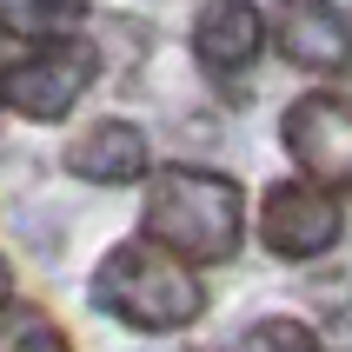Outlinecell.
Wrapping results in <instances>:
<instances>
[{
    "instance_id": "1",
    "label": "cell",
    "mask_w": 352,
    "mask_h": 352,
    "mask_svg": "<svg viewBox=\"0 0 352 352\" xmlns=\"http://www.w3.org/2000/svg\"><path fill=\"white\" fill-rule=\"evenodd\" d=\"M140 233L179 253L186 266H233L246 239V193L233 173H213V166H160L146 179Z\"/></svg>"
},
{
    "instance_id": "2",
    "label": "cell",
    "mask_w": 352,
    "mask_h": 352,
    "mask_svg": "<svg viewBox=\"0 0 352 352\" xmlns=\"http://www.w3.org/2000/svg\"><path fill=\"white\" fill-rule=\"evenodd\" d=\"M94 306L133 333H186L206 313V286H199V266H186L179 253L140 233L120 239L94 266Z\"/></svg>"
},
{
    "instance_id": "3",
    "label": "cell",
    "mask_w": 352,
    "mask_h": 352,
    "mask_svg": "<svg viewBox=\"0 0 352 352\" xmlns=\"http://www.w3.org/2000/svg\"><path fill=\"white\" fill-rule=\"evenodd\" d=\"M100 74V54L80 34H40L0 60V113H20L34 126H54L87 100Z\"/></svg>"
},
{
    "instance_id": "4",
    "label": "cell",
    "mask_w": 352,
    "mask_h": 352,
    "mask_svg": "<svg viewBox=\"0 0 352 352\" xmlns=\"http://www.w3.org/2000/svg\"><path fill=\"white\" fill-rule=\"evenodd\" d=\"M339 233H346V213H339L333 186H319L306 173L266 186V199H259V246L273 259H319L339 246Z\"/></svg>"
},
{
    "instance_id": "5",
    "label": "cell",
    "mask_w": 352,
    "mask_h": 352,
    "mask_svg": "<svg viewBox=\"0 0 352 352\" xmlns=\"http://www.w3.org/2000/svg\"><path fill=\"white\" fill-rule=\"evenodd\" d=\"M279 146L293 166L333 193H352V100L346 94H299L279 113Z\"/></svg>"
},
{
    "instance_id": "6",
    "label": "cell",
    "mask_w": 352,
    "mask_h": 352,
    "mask_svg": "<svg viewBox=\"0 0 352 352\" xmlns=\"http://www.w3.org/2000/svg\"><path fill=\"white\" fill-rule=\"evenodd\" d=\"M266 54V14L253 0H199L193 14V60L213 80V94L239 100L253 87V67Z\"/></svg>"
},
{
    "instance_id": "7",
    "label": "cell",
    "mask_w": 352,
    "mask_h": 352,
    "mask_svg": "<svg viewBox=\"0 0 352 352\" xmlns=\"http://www.w3.org/2000/svg\"><path fill=\"white\" fill-rule=\"evenodd\" d=\"M279 60L319 80H352V14L333 0H273L266 14Z\"/></svg>"
},
{
    "instance_id": "8",
    "label": "cell",
    "mask_w": 352,
    "mask_h": 352,
    "mask_svg": "<svg viewBox=\"0 0 352 352\" xmlns=\"http://www.w3.org/2000/svg\"><path fill=\"white\" fill-rule=\"evenodd\" d=\"M146 133L133 120H94L87 133L67 140V173L87 179V186H133L146 179Z\"/></svg>"
},
{
    "instance_id": "9",
    "label": "cell",
    "mask_w": 352,
    "mask_h": 352,
    "mask_svg": "<svg viewBox=\"0 0 352 352\" xmlns=\"http://www.w3.org/2000/svg\"><path fill=\"white\" fill-rule=\"evenodd\" d=\"M94 0H0V34L40 40V34H74Z\"/></svg>"
},
{
    "instance_id": "10",
    "label": "cell",
    "mask_w": 352,
    "mask_h": 352,
    "mask_svg": "<svg viewBox=\"0 0 352 352\" xmlns=\"http://www.w3.org/2000/svg\"><path fill=\"white\" fill-rule=\"evenodd\" d=\"M0 352H74V339L40 306H7L0 313Z\"/></svg>"
},
{
    "instance_id": "11",
    "label": "cell",
    "mask_w": 352,
    "mask_h": 352,
    "mask_svg": "<svg viewBox=\"0 0 352 352\" xmlns=\"http://www.w3.org/2000/svg\"><path fill=\"white\" fill-rule=\"evenodd\" d=\"M233 352H319V339L306 319H259V326H246Z\"/></svg>"
},
{
    "instance_id": "12",
    "label": "cell",
    "mask_w": 352,
    "mask_h": 352,
    "mask_svg": "<svg viewBox=\"0 0 352 352\" xmlns=\"http://www.w3.org/2000/svg\"><path fill=\"white\" fill-rule=\"evenodd\" d=\"M7 306H14V266L0 259V313H7Z\"/></svg>"
}]
</instances>
